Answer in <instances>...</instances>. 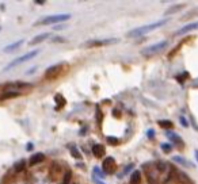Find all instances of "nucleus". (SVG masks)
<instances>
[{"instance_id": "obj_1", "label": "nucleus", "mask_w": 198, "mask_h": 184, "mask_svg": "<svg viewBox=\"0 0 198 184\" xmlns=\"http://www.w3.org/2000/svg\"><path fill=\"white\" fill-rule=\"evenodd\" d=\"M167 23V20H159V22H155V23H151V24H145V26H141V27H137V29L132 30L128 33V37H132V38H136V37H143V35L148 34L149 31L152 30H156L159 29V27L164 26V24Z\"/></svg>"}, {"instance_id": "obj_2", "label": "nucleus", "mask_w": 198, "mask_h": 184, "mask_svg": "<svg viewBox=\"0 0 198 184\" xmlns=\"http://www.w3.org/2000/svg\"><path fill=\"white\" fill-rule=\"evenodd\" d=\"M71 18L69 14H59V15H50V16H46L44 19L38 20L37 26L39 24H55V23H60V22H64V20H68Z\"/></svg>"}, {"instance_id": "obj_3", "label": "nucleus", "mask_w": 198, "mask_h": 184, "mask_svg": "<svg viewBox=\"0 0 198 184\" xmlns=\"http://www.w3.org/2000/svg\"><path fill=\"white\" fill-rule=\"evenodd\" d=\"M38 54V50H31V52H29V53H26V54H23V56H20V57H18V58H15L14 61H11L7 65V68L4 69V70H8V69H11L12 66H16V65H19V64H22V62H26V61H29V60H31L33 57H35V56Z\"/></svg>"}, {"instance_id": "obj_4", "label": "nucleus", "mask_w": 198, "mask_h": 184, "mask_svg": "<svg viewBox=\"0 0 198 184\" xmlns=\"http://www.w3.org/2000/svg\"><path fill=\"white\" fill-rule=\"evenodd\" d=\"M167 46V41H161L159 44H155V45H151L148 48L143 49L141 50V54L143 56H152V54H156V53H159L160 50H163V49Z\"/></svg>"}, {"instance_id": "obj_5", "label": "nucleus", "mask_w": 198, "mask_h": 184, "mask_svg": "<svg viewBox=\"0 0 198 184\" xmlns=\"http://www.w3.org/2000/svg\"><path fill=\"white\" fill-rule=\"evenodd\" d=\"M31 87V84L29 83H23V81H16V83H10L4 87V91H14L18 92L16 90H23V88H29Z\"/></svg>"}, {"instance_id": "obj_6", "label": "nucleus", "mask_w": 198, "mask_h": 184, "mask_svg": "<svg viewBox=\"0 0 198 184\" xmlns=\"http://www.w3.org/2000/svg\"><path fill=\"white\" fill-rule=\"evenodd\" d=\"M193 30H198V22H193V23H189V24H185L182 29H179L178 31L175 33V35H183L186 33H190Z\"/></svg>"}, {"instance_id": "obj_7", "label": "nucleus", "mask_w": 198, "mask_h": 184, "mask_svg": "<svg viewBox=\"0 0 198 184\" xmlns=\"http://www.w3.org/2000/svg\"><path fill=\"white\" fill-rule=\"evenodd\" d=\"M103 171L107 173H111L116 171V161H114L113 157H107L103 161Z\"/></svg>"}, {"instance_id": "obj_8", "label": "nucleus", "mask_w": 198, "mask_h": 184, "mask_svg": "<svg viewBox=\"0 0 198 184\" xmlns=\"http://www.w3.org/2000/svg\"><path fill=\"white\" fill-rule=\"evenodd\" d=\"M118 40L117 38H111V40H102V41H91V42H87V46H103V45H113V44H117Z\"/></svg>"}, {"instance_id": "obj_9", "label": "nucleus", "mask_w": 198, "mask_h": 184, "mask_svg": "<svg viewBox=\"0 0 198 184\" xmlns=\"http://www.w3.org/2000/svg\"><path fill=\"white\" fill-rule=\"evenodd\" d=\"M61 69V65H55V66H50V68L45 72V76L48 77V79H53V77H56V75L60 72Z\"/></svg>"}, {"instance_id": "obj_10", "label": "nucleus", "mask_w": 198, "mask_h": 184, "mask_svg": "<svg viewBox=\"0 0 198 184\" xmlns=\"http://www.w3.org/2000/svg\"><path fill=\"white\" fill-rule=\"evenodd\" d=\"M45 160V156L42 154V153H35V154H33L30 157V165H37V164H39V162H42Z\"/></svg>"}, {"instance_id": "obj_11", "label": "nucleus", "mask_w": 198, "mask_h": 184, "mask_svg": "<svg viewBox=\"0 0 198 184\" xmlns=\"http://www.w3.org/2000/svg\"><path fill=\"white\" fill-rule=\"evenodd\" d=\"M92 153L95 154V157H103V154H105V148L102 146V145L96 144L92 146Z\"/></svg>"}, {"instance_id": "obj_12", "label": "nucleus", "mask_w": 198, "mask_h": 184, "mask_svg": "<svg viewBox=\"0 0 198 184\" xmlns=\"http://www.w3.org/2000/svg\"><path fill=\"white\" fill-rule=\"evenodd\" d=\"M49 38V34H39V35H37L35 38H33V40L30 41V45L33 46V45H37V44H39V42H42V41H45V40H48Z\"/></svg>"}, {"instance_id": "obj_13", "label": "nucleus", "mask_w": 198, "mask_h": 184, "mask_svg": "<svg viewBox=\"0 0 198 184\" xmlns=\"http://www.w3.org/2000/svg\"><path fill=\"white\" fill-rule=\"evenodd\" d=\"M19 96V92H14V91H4V94L0 96V100H6V99H11Z\"/></svg>"}, {"instance_id": "obj_14", "label": "nucleus", "mask_w": 198, "mask_h": 184, "mask_svg": "<svg viewBox=\"0 0 198 184\" xmlns=\"http://www.w3.org/2000/svg\"><path fill=\"white\" fill-rule=\"evenodd\" d=\"M140 180H141V173L140 171H134L130 175V184H140Z\"/></svg>"}, {"instance_id": "obj_15", "label": "nucleus", "mask_w": 198, "mask_h": 184, "mask_svg": "<svg viewBox=\"0 0 198 184\" xmlns=\"http://www.w3.org/2000/svg\"><path fill=\"white\" fill-rule=\"evenodd\" d=\"M23 44V40H19V41H16L15 44H12V45H8L7 48H4V52L6 53H10V52H12V50H16L18 48H19L20 45Z\"/></svg>"}, {"instance_id": "obj_16", "label": "nucleus", "mask_w": 198, "mask_h": 184, "mask_svg": "<svg viewBox=\"0 0 198 184\" xmlns=\"http://www.w3.org/2000/svg\"><path fill=\"white\" fill-rule=\"evenodd\" d=\"M55 100L57 102V106H56V108H57V110L63 108L64 106H65V99L63 98V95L57 94V95H56V98H55Z\"/></svg>"}, {"instance_id": "obj_17", "label": "nucleus", "mask_w": 198, "mask_h": 184, "mask_svg": "<svg viewBox=\"0 0 198 184\" xmlns=\"http://www.w3.org/2000/svg\"><path fill=\"white\" fill-rule=\"evenodd\" d=\"M94 176H95V179L99 178L100 180H102L103 178H105V172H103L102 169H99L98 167H95V168H94Z\"/></svg>"}, {"instance_id": "obj_18", "label": "nucleus", "mask_w": 198, "mask_h": 184, "mask_svg": "<svg viewBox=\"0 0 198 184\" xmlns=\"http://www.w3.org/2000/svg\"><path fill=\"white\" fill-rule=\"evenodd\" d=\"M182 8H183L182 4H179V6H172V7H170V8L167 10V11H165V14H167V15H171L172 12H176V11H179V10H182Z\"/></svg>"}, {"instance_id": "obj_19", "label": "nucleus", "mask_w": 198, "mask_h": 184, "mask_svg": "<svg viewBox=\"0 0 198 184\" xmlns=\"http://www.w3.org/2000/svg\"><path fill=\"white\" fill-rule=\"evenodd\" d=\"M167 136H168V138H171V140L174 141V142L176 141L178 144H182V138L179 137V136H176V134H174V133H171V132H170V133H167Z\"/></svg>"}, {"instance_id": "obj_20", "label": "nucleus", "mask_w": 198, "mask_h": 184, "mask_svg": "<svg viewBox=\"0 0 198 184\" xmlns=\"http://www.w3.org/2000/svg\"><path fill=\"white\" fill-rule=\"evenodd\" d=\"M159 125L164 129H171L172 127V122L171 121H159Z\"/></svg>"}, {"instance_id": "obj_21", "label": "nucleus", "mask_w": 198, "mask_h": 184, "mask_svg": "<svg viewBox=\"0 0 198 184\" xmlns=\"http://www.w3.org/2000/svg\"><path fill=\"white\" fill-rule=\"evenodd\" d=\"M174 161H176V162H181V164H183V165H187V167H191V164H190L187 160H185V158H182V157H174Z\"/></svg>"}, {"instance_id": "obj_22", "label": "nucleus", "mask_w": 198, "mask_h": 184, "mask_svg": "<svg viewBox=\"0 0 198 184\" xmlns=\"http://www.w3.org/2000/svg\"><path fill=\"white\" fill-rule=\"evenodd\" d=\"M71 153H72V156H73L75 158H80V157H81L80 153H79V150H77L75 146H71Z\"/></svg>"}, {"instance_id": "obj_23", "label": "nucleus", "mask_w": 198, "mask_h": 184, "mask_svg": "<svg viewBox=\"0 0 198 184\" xmlns=\"http://www.w3.org/2000/svg\"><path fill=\"white\" fill-rule=\"evenodd\" d=\"M107 142H109L110 145H118L120 141H118V138H116V137H109L107 138Z\"/></svg>"}, {"instance_id": "obj_24", "label": "nucleus", "mask_w": 198, "mask_h": 184, "mask_svg": "<svg viewBox=\"0 0 198 184\" xmlns=\"http://www.w3.org/2000/svg\"><path fill=\"white\" fill-rule=\"evenodd\" d=\"M23 168H24V161H19V162L16 164V167H15L16 171H22Z\"/></svg>"}, {"instance_id": "obj_25", "label": "nucleus", "mask_w": 198, "mask_h": 184, "mask_svg": "<svg viewBox=\"0 0 198 184\" xmlns=\"http://www.w3.org/2000/svg\"><path fill=\"white\" fill-rule=\"evenodd\" d=\"M69 179H71V172H67V175H65V178H64L63 184H68V183H69Z\"/></svg>"}, {"instance_id": "obj_26", "label": "nucleus", "mask_w": 198, "mask_h": 184, "mask_svg": "<svg viewBox=\"0 0 198 184\" xmlns=\"http://www.w3.org/2000/svg\"><path fill=\"white\" fill-rule=\"evenodd\" d=\"M161 149H163L164 152H170L171 146H170V145H167V144H163V145H161Z\"/></svg>"}, {"instance_id": "obj_27", "label": "nucleus", "mask_w": 198, "mask_h": 184, "mask_svg": "<svg viewBox=\"0 0 198 184\" xmlns=\"http://www.w3.org/2000/svg\"><path fill=\"white\" fill-rule=\"evenodd\" d=\"M181 122H182V126H185V127H187V126H189V122H187V119H185V118H183V116L181 118Z\"/></svg>"}, {"instance_id": "obj_28", "label": "nucleus", "mask_w": 198, "mask_h": 184, "mask_svg": "<svg viewBox=\"0 0 198 184\" xmlns=\"http://www.w3.org/2000/svg\"><path fill=\"white\" fill-rule=\"evenodd\" d=\"M148 137H149V138L155 137V132H153V130H149V132H148Z\"/></svg>"}, {"instance_id": "obj_29", "label": "nucleus", "mask_w": 198, "mask_h": 184, "mask_svg": "<svg viewBox=\"0 0 198 184\" xmlns=\"http://www.w3.org/2000/svg\"><path fill=\"white\" fill-rule=\"evenodd\" d=\"M34 3H37V4H44V3L45 2H42V0H35V2Z\"/></svg>"}, {"instance_id": "obj_30", "label": "nucleus", "mask_w": 198, "mask_h": 184, "mask_svg": "<svg viewBox=\"0 0 198 184\" xmlns=\"http://www.w3.org/2000/svg\"><path fill=\"white\" fill-rule=\"evenodd\" d=\"M96 184H105V183H103L102 180H96Z\"/></svg>"}, {"instance_id": "obj_31", "label": "nucleus", "mask_w": 198, "mask_h": 184, "mask_svg": "<svg viewBox=\"0 0 198 184\" xmlns=\"http://www.w3.org/2000/svg\"><path fill=\"white\" fill-rule=\"evenodd\" d=\"M196 157H197V161H198V150H196Z\"/></svg>"}]
</instances>
